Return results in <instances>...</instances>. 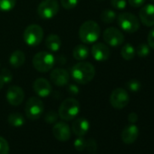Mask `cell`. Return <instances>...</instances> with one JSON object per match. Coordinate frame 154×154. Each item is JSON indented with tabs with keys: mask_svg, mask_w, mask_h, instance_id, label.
<instances>
[{
	"mask_svg": "<svg viewBox=\"0 0 154 154\" xmlns=\"http://www.w3.org/2000/svg\"><path fill=\"white\" fill-rule=\"evenodd\" d=\"M95 72V68L91 63L80 61L72 66L71 70V76L75 83L79 85H86L94 78Z\"/></svg>",
	"mask_w": 154,
	"mask_h": 154,
	"instance_id": "1",
	"label": "cell"
},
{
	"mask_svg": "<svg viewBox=\"0 0 154 154\" xmlns=\"http://www.w3.org/2000/svg\"><path fill=\"white\" fill-rule=\"evenodd\" d=\"M101 35L100 26L93 20L85 21L82 24L79 29V38L80 40L85 44L90 45L95 43Z\"/></svg>",
	"mask_w": 154,
	"mask_h": 154,
	"instance_id": "2",
	"label": "cell"
},
{
	"mask_svg": "<svg viewBox=\"0 0 154 154\" xmlns=\"http://www.w3.org/2000/svg\"><path fill=\"white\" fill-rule=\"evenodd\" d=\"M79 112V102L74 98H67L61 103L58 110V115L63 121H71L78 115Z\"/></svg>",
	"mask_w": 154,
	"mask_h": 154,
	"instance_id": "3",
	"label": "cell"
},
{
	"mask_svg": "<svg viewBox=\"0 0 154 154\" xmlns=\"http://www.w3.org/2000/svg\"><path fill=\"white\" fill-rule=\"evenodd\" d=\"M55 63L54 56L49 53L41 51L35 54L33 58V66L34 68L40 72H46L52 70Z\"/></svg>",
	"mask_w": 154,
	"mask_h": 154,
	"instance_id": "4",
	"label": "cell"
},
{
	"mask_svg": "<svg viewBox=\"0 0 154 154\" xmlns=\"http://www.w3.org/2000/svg\"><path fill=\"white\" fill-rule=\"evenodd\" d=\"M117 22L121 29L129 34L137 32L140 26V19L133 14L129 12L120 14L117 17Z\"/></svg>",
	"mask_w": 154,
	"mask_h": 154,
	"instance_id": "5",
	"label": "cell"
},
{
	"mask_svg": "<svg viewBox=\"0 0 154 154\" xmlns=\"http://www.w3.org/2000/svg\"><path fill=\"white\" fill-rule=\"evenodd\" d=\"M23 38L27 45L37 46L41 44V42L44 39V30L38 25H30L25 29Z\"/></svg>",
	"mask_w": 154,
	"mask_h": 154,
	"instance_id": "6",
	"label": "cell"
},
{
	"mask_svg": "<svg viewBox=\"0 0 154 154\" xmlns=\"http://www.w3.org/2000/svg\"><path fill=\"white\" fill-rule=\"evenodd\" d=\"M44 111H45V105L43 101L39 97L33 96L29 98L28 101L26 102L25 112L28 119L33 121L39 119L43 115Z\"/></svg>",
	"mask_w": 154,
	"mask_h": 154,
	"instance_id": "7",
	"label": "cell"
},
{
	"mask_svg": "<svg viewBox=\"0 0 154 154\" xmlns=\"http://www.w3.org/2000/svg\"><path fill=\"white\" fill-rule=\"evenodd\" d=\"M59 12L57 0H43L37 8V15L42 19H51Z\"/></svg>",
	"mask_w": 154,
	"mask_h": 154,
	"instance_id": "8",
	"label": "cell"
},
{
	"mask_svg": "<svg viewBox=\"0 0 154 154\" xmlns=\"http://www.w3.org/2000/svg\"><path fill=\"white\" fill-rule=\"evenodd\" d=\"M130 102V96L128 92L123 88H116L112 91L110 96V103L111 105L117 109H123L128 105Z\"/></svg>",
	"mask_w": 154,
	"mask_h": 154,
	"instance_id": "9",
	"label": "cell"
},
{
	"mask_svg": "<svg viewBox=\"0 0 154 154\" xmlns=\"http://www.w3.org/2000/svg\"><path fill=\"white\" fill-rule=\"evenodd\" d=\"M103 35V40L105 41V43L112 47H117L122 45L124 42L123 34L116 27L106 28Z\"/></svg>",
	"mask_w": 154,
	"mask_h": 154,
	"instance_id": "10",
	"label": "cell"
},
{
	"mask_svg": "<svg viewBox=\"0 0 154 154\" xmlns=\"http://www.w3.org/2000/svg\"><path fill=\"white\" fill-rule=\"evenodd\" d=\"M25 99V92L24 90L17 86L13 85L10 86L7 91V101L9 104L13 106H18L20 105Z\"/></svg>",
	"mask_w": 154,
	"mask_h": 154,
	"instance_id": "11",
	"label": "cell"
},
{
	"mask_svg": "<svg viewBox=\"0 0 154 154\" xmlns=\"http://www.w3.org/2000/svg\"><path fill=\"white\" fill-rule=\"evenodd\" d=\"M50 79L57 86H65L70 80V75L65 69L55 68L50 73Z\"/></svg>",
	"mask_w": 154,
	"mask_h": 154,
	"instance_id": "12",
	"label": "cell"
},
{
	"mask_svg": "<svg viewBox=\"0 0 154 154\" xmlns=\"http://www.w3.org/2000/svg\"><path fill=\"white\" fill-rule=\"evenodd\" d=\"M53 134L56 140L60 141H66L71 137V129L66 122H59L54 125Z\"/></svg>",
	"mask_w": 154,
	"mask_h": 154,
	"instance_id": "13",
	"label": "cell"
},
{
	"mask_svg": "<svg viewBox=\"0 0 154 154\" xmlns=\"http://www.w3.org/2000/svg\"><path fill=\"white\" fill-rule=\"evenodd\" d=\"M92 55L94 58V60L98 62H103L107 61L111 55V51L108 45L103 44V43H96L92 47Z\"/></svg>",
	"mask_w": 154,
	"mask_h": 154,
	"instance_id": "14",
	"label": "cell"
},
{
	"mask_svg": "<svg viewBox=\"0 0 154 154\" xmlns=\"http://www.w3.org/2000/svg\"><path fill=\"white\" fill-rule=\"evenodd\" d=\"M33 88L39 97H47L52 93V85L45 78H37L34 82Z\"/></svg>",
	"mask_w": 154,
	"mask_h": 154,
	"instance_id": "15",
	"label": "cell"
},
{
	"mask_svg": "<svg viewBox=\"0 0 154 154\" xmlns=\"http://www.w3.org/2000/svg\"><path fill=\"white\" fill-rule=\"evenodd\" d=\"M140 22L145 26H154V5L148 4L144 6L139 13Z\"/></svg>",
	"mask_w": 154,
	"mask_h": 154,
	"instance_id": "16",
	"label": "cell"
},
{
	"mask_svg": "<svg viewBox=\"0 0 154 154\" xmlns=\"http://www.w3.org/2000/svg\"><path fill=\"white\" fill-rule=\"evenodd\" d=\"M89 129H90V123H89L88 120L84 117L75 119L72 124V132L79 137L85 136L88 132Z\"/></svg>",
	"mask_w": 154,
	"mask_h": 154,
	"instance_id": "17",
	"label": "cell"
},
{
	"mask_svg": "<svg viewBox=\"0 0 154 154\" xmlns=\"http://www.w3.org/2000/svg\"><path fill=\"white\" fill-rule=\"evenodd\" d=\"M139 136V129L136 125L131 124L126 126L122 131V140L125 144H132Z\"/></svg>",
	"mask_w": 154,
	"mask_h": 154,
	"instance_id": "18",
	"label": "cell"
},
{
	"mask_svg": "<svg viewBox=\"0 0 154 154\" xmlns=\"http://www.w3.org/2000/svg\"><path fill=\"white\" fill-rule=\"evenodd\" d=\"M45 45L46 48L51 51V52H58L61 48L62 45V41L61 38L54 34L49 35L45 40Z\"/></svg>",
	"mask_w": 154,
	"mask_h": 154,
	"instance_id": "19",
	"label": "cell"
},
{
	"mask_svg": "<svg viewBox=\"0 0 154 154\" xmlns=\"http://www.w3.org/2000/svg\"><path fill=\"white\" fill-rule=\"evenodd\" d=\"M26 62V54L21 50H16L9 57V63L14 68L21 67Z\"/></svg>",
	"mask_w": 154,
	"mask_h": 154,
	"instance_id": "20",
	"label": "cell"
},
{
	"mask_svg": "<svg viewBox=\"0 0 154 154\" xmlns=\"http://www.w3.org/2000/svg\"><path fill=\"white\" fill-rule=\"evenodd\" d=\"M90 50L85 45H77L72 50V56L77 61H85L89 56Z\"/></svg>",
	"mask_w": 154,
	"mask_h": 154,
	"instance_id": "21",
	"label": "cell"
},
{
	"mask_svg": "<svg viewBox=\"0 0 154 154\" xmlns=\"http://www.w3.org/2000/svg\"><path fill=\"white\" fill-rule=\"evenodd\" d=\"M8 122L13 127H21L25 124V118L19 112H12L9 114Z\"/></svg>",
	"mask_w": 154,
	"mask_h": 154,
	"instance_id": "22",
	"label": "cell"
},
{
	"mask_svg": "<svg viewBox=\"0 0 154 154\" xmlns=\"http://www.w3.org/2000/svg\"><path fill=\"white\" fill-rule=\"evenodd\" d=\"M135 48L131 44H125L121 50V55L124 60H132L135 56Z\"/></svg>",
	"mask_w": 154,
	"mask_h": 154,
	"instance_id": "23",
	"label": "cell"
},
{
	"mask_svg": "<svg viewBox=\"0 0 154 154\" xmlns=\"http://www.w3.org/2000/svg\"><path fill=\"white\" fill-rule=\"evenodd\" d=\"M116 18V13L112 9H105L101 14V19L105 24H112Z\"/></svg>",
	"mask_w": 154,
	"mask_h": 154,
	"instance_id": "24",
	"label": "cell"
},
{
	"mask_svg": "<svg viewBox=\"0 0 154 154\" xmlns=\"http://www.w3.org/2000/svg\"><path fill=\"white\" fill-rule=\"evenodd\" d=\"M17 4V0H0V11L8 12L12 10Z\"/></svg>",
	"mask_w": 154,
	"mask_h": 154,
	"instance_id": "25",
	"label": "cell"
},
{
	"mask_svg": "<svg viewBox=\"0 0 154 154\" xmlns=\"http://www.w3.org/2000/svg\"><path fill=\"white\" fill-rule=\"evenodd\" d=\"M135 53L140 57H145L149 54V46L148 45V44H140L136 47Z\"/></svg>",
	"mask_w": 154,
	"mask_h": 154,
	"instance_id": "26",
	"label": "cell"
},
{
	"mask_svg": "<svg viewBox=\"0 0 154 154\" xmlns=\"http://www.w3.org/2000/svg\"><path fill=\"white\" fill-rule=\"evenodd\" d=\"M126 87L131 92H138L141 87V84L137 79H131L126 83Z\"/></svg>",
	"mask_w": 154,
	"mask_h": 154,
	"instance_id": "27",
	"label": "cell"
},
{
	"mask_svg": "<svg viewBox=\"0 0 154 154\" xmlns=\"http://www.w3.org/2000/svg\"><path fill=\"white\" fill-rule=\"evenodd\" d=\"M79 0H61V5L64 9L71 10L76 8Z\"/></svg>",
	"mask_w": 154,
	"mask_h": 154,
	"instance_id": "28",
	"label": "cell"
},
{
	"mask_svg": "<svg viewBox=\"0 0 154 154\" xmlns=\"http://www.w3.org/2000/svg\"><path fill=\"white\" fill-rule=\"evenodd\" d=\"M59 115H58V112H54V111H49L45 115V121L47 122V123H54L56 122L57 119H58Z\"/></svg>",
	"mask_w": 154,
	"mask_h": 154,
	"instance_id": "29",
	"label": "cell"
},
{
	"mask_svg": "<svg viewBox=\"0 0 154 154\" xmlns=\"http://www.w3.org/2000/svg\"><path fill=\"white\" fill-rule=\"evenodd\" d=\"M74 148L78 150V151H82L84 149H85V145H86V140H85L83 137H79L77 138L75 140H74Z\"/></svg>",
	"mask_w": 154,
	"mask_h": 154,
	"instance_id": "30",
	"label": "cell"
},
{
	"mask_svg": "<svg viewBox=\"0 0 154 154\" xmlns=\"http://www.w3.org/2000/svg\"><path fill=\"white\" fill-rule=\"evenodd\" d=\"M111 5L117 10H123L127 6L126 0H111Z\"/></svg>",
	"mask_w": 154,
	"mask_h": 154,
	"instance_id": "31",
	"label": "cell"
},
{
	"mask_svg": "<svg viewBox=\"0 0 154 154\" xmlns=\"http://www.w3.org/2000/svg\"><path fill=\"white\" fill-rule=\"evenodd\" d=\"M0 75H1V77H2V79H3V81H4L5 84L11 83L12 80H13V75H12L11 72L8 69H7V68L2 69L1 74H0Z\"/></svg>",
	"mask_w": 154,
	"mask_h": 154,
	"instance_id": "32",
	"label": "cell"
},
{
	"mask_svg": "<svg viewBox=\"0 0 154 154\" xmlns=\"http://www.w3.org/2000/svg\"><path fill=\"white\" fill-rule=\"evenodd\" d=\"M0 154H9L8 142L1 136H0Z\"/></svg>",
	"mask_w": 154,
	"mask_h": 154,
	"instance_id": "33",
	"label": "cell"
},
{
	"mask_svg": "<svg viewBox=\"0 0 154 154\" xmlns=\"http://www.w3.org/2000/svg\"><path fill=\"white\" fill-rule=\"evenodd\" d=\"M97 148L96 141L94 139H88L86 140V145H85V149L88 151H95Z\"/></svg>",
	"mask_w": 154,
	"mask_h": 154,
	"instance_id": "34",
	"label": "cell"
},
{
	"mask_svg": "<svg viewBox=\"0 0 154 154\" xmlns=\"http://www.w3.org/2000/svg\"><path fill=\"white\" fill-rule=\"evenodd\" d=\"M147 44L149 46V48L154 49V28H152L149 34H148V38H147Z\"/></svg>",
	"mask_w": 154,
	"mask_h": 154,
	"instance_id": "35",
	"label": "cell"
},
{
	"mask_svg": "<svg viewBox=\"0 0 154 154\" xmlns=\"http://www.w3.org/2000/svg\"><path fill=\"white\" fill-rule=\"evenodd\" d=\"M146 0H128V3L132 8H140L145 3Z\"/></svg>",
	"mask_w": 154,
	"mask_h": 154,
	"instance_id": "36",
	"label": "cell"
},
{
	"mask_svg": "<svg viewBox=\"0 0 154 154\" xmlns=\"http://www.w3.org/2000/svg\"><path fill=\"white\" fill-rule=\"evenodd\" d=\"M68 92L72 95H76V94H78V93H79V89H78V87H77L76 85H70L68 86Z\"/></svg>",
	"mask_w": 154,
	"mask_h": 154,
	"instance_id": "37",
	"label": "cell"
},
{
	"mask_svg": "<svg viewBox=\"0 0 154 154\" xmlns=\"http://www.w3.org/2000/svg\"><path fill=\"white\" fill-rule=\"evenodd\" d=\"M128 120H129L130 122L135 123V122L138 121V115H137V113H135V112H131V113L128 115Z\"/></svg>",
	"mask_w": 154,
	"mask_h": 154,
	"instance_id": "38",
	"label": "cell"
},
{
	"mask_svg": "<svg viewBox=\"0 0 154 154\" xmlns=\"http://www.w3.org/2000/svg\"><path fill=\"white\" fill-rule=\"evenodd\" d=\"M4 85H5V83H4V81H3V79H2L1 75H0V90H1V89L3 88Z\"/></svg>",
	"mask_w": 154,
	"mask_h": 154,
	"instance_id": "39",
	"label": "cell"
},
{
	"mask_svg": "<svg viewBox=\"0 0 154 154\" xmlns=\"http://www.w3.org/2000/svg\"><path fill=\"white\" fill-rule=\"evenodd\" d=\"M98 1H103V0H98Z\"/></svg>",
	"mask_w": 154,
	"mask_h": 154,
	"instance_id": "40",
	"label": "cell"
},
{
	"mask_svg": "<svg viewBox=\"0 0 154 154\" xmlns=\"http://www.w3.org/2000/svg\"><path fill=\"white\" fill-rule=\"evenodd\" d=\"M151 1H153V2H154V0H151Z\"/></svg>",
	"mask_w": 154,
	"mask_h": 154,
	"instance_id": "41",
	"label": "cell"
}]
</instances>
